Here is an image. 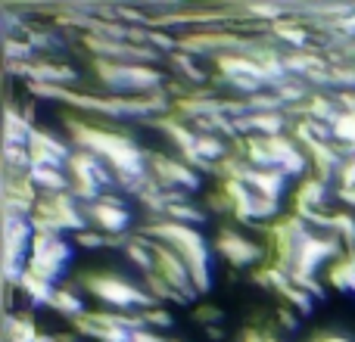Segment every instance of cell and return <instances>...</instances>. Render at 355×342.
Listing matches in <instances>:
<instances>
[{"mask_svg": "<svg viewBox=\"0 0 355 342\" xmlns=\"http://www.w3.org/2000/svg\"><path fill=\"white\" fill-rule=\"evenodd\" d=\"M50 308H53L60 318H66V321H75V318H81V314H87L78 280L56 287V296H53V302H50Z\"/></svg>", "mask_w": 355, "mask_h": 342, "instance_id": "12", "label": "cell"}, {"mask_svg": "<svg viewBox=\"0 0 355 342\" xmlns=\"http://www.w3.org/2000/svg\"><path fill=\"white\" fill-rule=\"evenodd\" d=\"M327 181L318 174H306L293 190V206H306V208H324L327 206Z\"/></svg>", "mask_w": 355, "mask_h": 342, "instance_id": "10", "label": "cell"}, {"mask_svg": "<svg viewBox=\"0 0 355 342\" xmlns=\"http://www.w3.org/2000/svg\"><path fill=\"white\" fill-rule=\"evenodd\" d=\"M168 342H184V339H168Z\"/></svg>", "mask_w": 355, "mask_h": 342, "instance_id": "37", "label": "cell"}, {"mask_svg": "<svg viewBox=\"0 0 355 342\" xmlns=\"http://www.w3.org/2000/svg\"><path fill=\"white\" fill-rule=\"evenodd\" d=\"M72 243L78 246V249H106V233L94 231V227H87V231H78L72 233Z\"/></svg>", "mask_w": 355, "mask_h": 342, "instance_id": "26", "label": "cell"}, {"mask_svg": "<svg viewBox=\"0 0 355 342\" xmlns=\"http://www.w3.org/2000/svg\"><path fill=\"white\" fill-rule=\"evenodd\" d=\"M16 289H22L25 299H28L35 308H37V305H47V308H50V302H53V296H56V287H53V283L44 280V277H37L35 271H28V268H25V274L19 277Z\"/></svg>", "mask_w": 355, "mask_h": 342, "instance_id": "15", "label": "cell"}, {"mask_svg": "<svg viewBox=\"0 0 355 342\" xmlns=\"http://www.w3.org/2000/svg\"><path fill=\"white\" fill-rule=\"evenodd\" d=\"M334 233L340 237V243L346 249H355V212H349V208L334 212Z\"/></svg>", "mask_w": 355, "mask_h": 342, "instance_id": "20", "label": "cell"}, {"mask_svg": "<svg viewBox=\"0 0 355 342\" xmlns=\"http://www.w3.org/2000/svg\"><path fill=\"white\" fill-rule=\"evenodd\" d=\"M3 56L6 62H28L35 60V47H31L25 37H3Z\"/></svg>", "mask_w": 355, "mask_h": 342, "instance_id": "22", "label": "cell"}, {"mask_svg": "<svg viewBox=\"0 0 355 342\" xmlns=\"http://www.w3.org/2000/svg\"><path fill=\"white\" fill-rule=\"evenodd\" d=\"M168 66L175 69L178 78L190 81V84H209V75L202 72V66L196 62V56H190V53H181V50H175V53H168Z\"/></svg>", "mask_w": 355, "mask_h": 342, "instance_id": "16", "label": "cell"}, {"mask_svg": "<svg viewBox=\"0 0 355 342\" xmlns=\"http://www.w3.org/2000/svg\"><path fill=\"white\" fill-rule=\"evenodd\" d=\"M41 336V330H37L35 324V312H25V308H19V312L6 314V324H3V339L6 342H37Z\"/></svg>", "mask_w": 355, "mask_h": 342, "instance_id": "11", "label": "cell"}, {"mask_svg": "<svg viewBox=\"0 0 355 342\" xmlns=\"http://www.w3.org/2000/svg\"><path fill=\"white\" fill-rule=\"evenodd\" d=\"M240 342H265V333L259 330V327H243V333H240Z\"/></svg>", "mask_w": 355, "mask_h": 342, "instance_id": "33", "label": "cell"}, {"mask_svg": "<svg viewBox=\"0 0 355 342\" xmlns=\"http://www.w3.org/2000/svg\"><path fill=\"white\" fill-rule=\"evenodd\" d=\"M309 342H355V339L343 336V333H315Z\"/></svg>", "mask_w": 355, "mask_h": 342, "instance_id": "32", "label": "cell"}, {"mask_svg": "<svg viewBox=\"0 0 355 342\" xmlns=\"http://www.w3.org/2000/svg\"><path fill=\"white\" fill-rule=\"evenodd\" d=\"M150 177L159 183L162 190H181V193H193L200 190V171H193L187 162H181L178 156H150Z\"/></svg>", "mask_w": 355, "mask_h": 342, "instance_id": "5", "label": "cell"}, {"mask_svg": "<svg viewBox=\"0 0 355 342\" xmlns=\"http://www.w3.org/2000/svg\"><path fill=\"white\" fill-rule=\"evenodd\" d=\"M212 249L218 252L231 268H256L259 262H265V246L243 237V233L234 231V227H221V231L215 233Z\"/></svg>", "mask_w": 355, "mask_h": 342, "instance_id": "4", "label": "cell"}, {"mask_svg": "<svg viewBox=\"0 0 355 342\" xmlns=\"http://www.w3.org/2000/svg\"><path fill=\"white\" fill-rule=\"evenodd\" d=\"M277 321H281V327L284 330H296V327H300V318H296L293 312H290V308H277Z\"/></svg>", "mask_w": 355, "mask_h": 342, "instance_id": "31", "label": "cell"}, {"mask_svg": "<svg viewBox=\"0 0 355 342\" xmlns=\"http://www.w3.org/2000/svg\"><path fill=\"white\" fill-rule=\"evenodd\" d=\"M166 218L175 221V224H190V227H196V224H206L209 212L196 206L193 199H184V202H172V206L166 208Z\"/></svg>", "mask_w": 355, "mask_h": 342, "instance_id": "17", "label": "cell"}, {"mask_svg": "<svg viewBox=\"0 0 355 342\" xmlns=\"http://www.w3.org/2000/svg\"><path fill=\"white\" fill-rule=\"evenodd\" d=\"M346 252V246L340 243L337 233H309L296 246V264L290 271V277H318L321 264H331L334 258H340Z\"/></svg>", "mask_w": 355, "mask_h": 342, "instance_id": "2", "label": "cell"}, {"mask_svg": "<svg viewBox=\"0 0 355 342\" xmlns=\"http://www.w3.org/2000/svg\"><path fill=\"white\" fill-rule=\"evenodd\" d=\"M31 183L37 187L41 196H53V193H69V171L66 168H44L35 165L28 171Z\"/></svg>", "mask_w": 355, "mask_h": 342, "instance_id": "14", "label": "cell"}, {"mask_svg": "<svg viewBox=\"0 0 355 342\" xmlns=\"http://www.w3.org/2000/svg\"><path fill=\"white\" fill-rule=\"evenodd\" d=\"M202 208H206L209 215H231L234 218V206H231V199H227V193L225 190H212V193L206 196V202H202Z\"/></svg>", "mask_w": 355, "mask_h": 342, "instance_id": "25", "label": "cell"}, {"mask_svg": "<svg viewBox=\"0 0 355 342\" xmlns=\"http://www.w3.org/2000/svg\"><path fill=\"white\" fill-rule=\"evenodd\" d=\"M334 143L346 150H355V112H337V118L331 122Z\"/></svg>", "mask_w": 355, "mask_h": 342, "instance_id": "19", "label": "cell"}, {"mask_svg": "<svg viewBox=\"0 0 355 342\" xmlns=\"http://www.w3.org/2000/svg\"><path fill=\"white\" fill-rule=\"evenodd\" d=\"M277 296L281 299H287V305L290 308H296V312L302 314V318H309V314L315 312V296H309L306 289H300L293 280H287L281 289H277Z\"/></svg>", "mask_w": 355, "mask_h": 342, "instance_id": "18", "label": "cell"}, {"mask_svg": "<svg viewBox=\"0 0 355 342\" xmlns=\"http://www.w3.org/2000/svg\"><path fill=\"white\" fill-rule=\"evenodd\" d=\"M337 187H355V153L343 159V165L337 171Z\"/></svg>", "mask_w": 355, "mask_h": 342, "instance_id": "27", "label": "cell"}, {"mask_svg": "<svg viewBox=\"0 0 355 342\" xmlns=\"http://www.w3.org/2000/svg\"><path fill=\"white\" fill-rule=\"evenodd\" d=\"M334 103L340 112H355V91H334Z\"/></svg>", "mask_w": 355, "mask_h": 342, "instance_id": "28", "label": "cell"}, {"mask_svg": "<svg viewBox=\"0 0 355 342\" xmlns=\"http://www.w3.org/2000/svg\"><path fill=\"white\" fill-rule=\"evenodd\" d=\"M334 199H340L349 212H355V187H334Z\"/></svg>", "mask_w": 355, "mask_h": 342, "instance_id": "30", "label": "cell"}, {"mask_svg": "<svg viewBox=\"0 0 355 342\" xmlns=\"http://www.w3.org/2000/svg\"><path fill=\"white\" fill-rule=\"evenodd\" d=\"M37 84H56V87H72L78 84V72H75L72 66H66V62H56V60H35V78ZM28 81V84H31Z\"/></svg>", "mask_w": 355, "mask_h": 342, "instance_id": "8", "label": "cell"}, {"mask_svg": "<svg viewBox=\"0 0 355 342\" xmlns=\"http://www.w3.org/2000/svg\"><path fill=\"white\" fill-rule=\"evenodd\" d=\"M243 100H246V112H284V103L277 100V93L271 87H265V91L243 97Z\"/></svg>", "mask_w": 355, "mask_h": 342, "instance_id": "21", "label": "cell"}, {"mask_svg": "<svg viewBox=\"0 0 355 342\" xmlns=\"http://www.w3.org/2000/svg\"><path fill=\"white\" fill-rule=\"evenodd\" d=\"M327 283L340 293H355V249H346L327 264Z\"/></svg>", "mask_w": 355, "mask_h": 342, "instance_id": "13", "label": "cell"}, {"mask_svg": "<svg viewBox=\"0 0 355 342\" xmlns=\"http://www.w3.org/2000/svg\"><path fill=\"white\" fill-rule=\"evenodd\" d=\"M131 342H168V339L162 336L159 330H150V327H141V330L131 333Z\"/></svg>", "mask_w": 355, "mask_h": 342, "instance_id": "29", "label": "cell"}, {"mask_svg": "<svg viewBox=\"0 0 355 342\" xmlns=\"http://www.w3.org/2000/svg\"><path fill=\"white\" fill-rule=\"evenodd\" d=\"M37 125H31L28 118L22 116L16 103H6V116H3V143H12V147H28L31 134H35Z\"/></svg>", "mask_w": 355, "mask_h": 342, "instance_id": "9", "label": "cell"}, {"mask_svg": "<svg viewBox=\"0 0 355 342\" xmlns=\"http://www.w3.org/2000/svg\"><path fill=\"white\" fill-rule=\"evenodd\" d=\"M287 181L281 168H250L246 171V187L256 196H268V199H281L287 193Z\"/></svg>", "mask_w": 355, "mask_h": 342, "instance_id": "7", "label": "cell"}, {"mask_svg": "<svg viewBox=\"0 0 355 342\" xmlns=\"http://www.w3.org/2000/svg\"><path fill=\"white\" fill-rule=\"evenodd\" d=\"M28 153H31V165H44V168H66L69 156H72V143L53 137L50 131L35 128L28 141Z\"/></svg>", "mask_w": 355, "mask_h": 342, "instance_id": "6", "label": "cell"}, {"mask_svg": "<svg viewBox=\"0 0 355 342\" xmlns=\"http://www.w3.org/2000/svg\"><path fill=\"white\" fill-rule=\"evenodd\" d=\"M144 321V327H150V330H168L172 327V314H168V308L162 305H153V308H144V312H137Z\"/></svg>", "mask_w": 355, "mask_h": 342, "instance_id": "23", "label": "cell"}, {"mask_svg": "<svg viewBox=\"0 0 355 342\" xmlns=\"http://www.w3.org/2000/svg\"><path fill=\"white\" fill-rule=\"evenodd\" d=\"M56 342H75V333H62V336H56Z\"/></svg>", "mask_w": 355, "mask_h": 342, "instance_id": "35", "label": "cell"}, {"mask_svg": "<svg viewBox=\"0 0 355 342\" xmlns=\"http://www.w3.org/2000/svg\"><path fill=\"white\" fill-rule=\"evenodd\" d=\"M265 342H284V339H277V336H271V333H265Z\"/></svg>", "mask_w": 355, "mask_h": 342, "instance_id": "36", "label": "cell"}, {"mask_svg": "<svg viewBox=\"0 0 355 342\" xmlns=\"http://www.w3.org/2000/svg\"><path fill=\"white\" fill-rule=\"evenodd\" d=\"M193 321L202 324V330H206V327L221 324V321H225V312H221L218 305H212V302H200V305L193 308Z\"/></svg>", "mask_w": 355, "mask_h": 342, "instance_id": "24", "label": "cell"}, {"mask_svg": "<svg viewBox=\"0 0 355 342\" xmlns=\"http://www.w3.org/2000/svg\"><path fill=\"white\" fill-rule=\"evenodd\" d=\"M85 215H87V224L94 231L106 233V237H116V233H128L131 231V215L125 208L122 196L116 190H103L100 199H94L91 206H85Z\"/></svg>", "mask_w": 355, "mask_h": 342, "instance_id": "3", "label": "cell"}, {"mask_svg": "<svg viewBox=\"0 0 355 342\" xmlns=\"http://www.w3.org/2000/svg\"><path fill=\"white\" fill-rule=\"evenodd\" d=\"M78 287L81 293L100 299L112 312H144V308L156 305L147 289H141L137 283L125 280L119 274H110V271H85L78 277Z\"/></svg>", "mask_w": 355, "mask_h": 342, "instance_id": "1", "label": "cell"}, {"mask_svg": "<svg viewBox=\"0 0 355 342\" xmlns=\"http://www.w3.org/2000/svg\"><path fill=\"white\" fill-rule=\"evenodd\" d=\"M206 339H212V342H221V339H225V327H221V324H215V327H206Z\"/></svg>", "mask_w": 355, "mask_h": 342, "instance_id": "34", "label": "cell"}]
</instances>
